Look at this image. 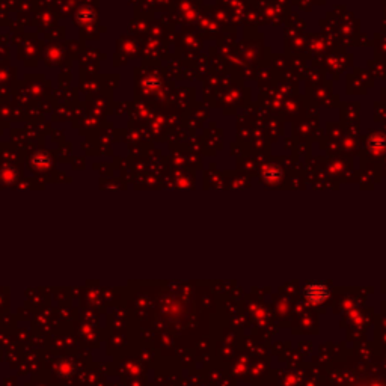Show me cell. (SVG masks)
I'll return each mask as SVG.
<instances>
[{
  "instance_id": "7a4b0ae2",
  "label": "cell",
  "mask_w": 386,
  "mask_h": 386,
  "mask_svg": "<svg viewBox=\"0 0 386 386\" xmlns=\"http://www.w3.org/2000/svg\"><path fill=\"white\" fill-rule=\"evenodd\" d=\"M367 145L374 154H383L386 153V136L380 133L371 134L367 140Z\"/></svg>"
},
{
  "instance_id": "3957f363",
  "label": "cell",
  "mask_w": 386,
  "mask_h": 386,
  "mask_svg": "<svg viewBox=\"0 0 386 386\" xmlns=\"http://www.w3.org/2000/svg\"><path fill=\"white\" fill-rule=\"evenodd\" d=\"M279 177H281V174H279V172H275L273 169H270V171H267V172H266V178H267V181H269V182H273V181H275V180H278Z\"/></svg>"
},
{
  "instance_id": "6da1fadb",
  "label": "cell",
  "mask_w": 386,
  "mask_h": 386,
  "mask_svg": "<svg viewBox=\"0 0 386 386\" xmlns=\"http://www.w3.org/2000/svg\"><path fill=\"white\" fill-rule=\"evenodd\" d=\"M303 294H305V299H307L309 303L312 305H318V303H323L329 297V288L324 285V283H320V282H312V283H308L307 287L303 290Z\"/></svg>"
}]
</instances>
